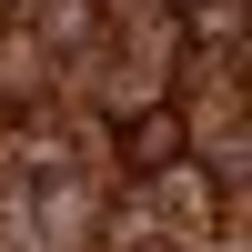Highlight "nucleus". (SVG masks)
Listing matches in <instances>:
<instances>
[{"instance_id": "nucleus-2", "label": "nucleus", "mask_w": 252, "mask_h": 252, "mask_svg": "<svg viewBox=\"0 0 252 252\" xmlns=\"http://www.w3.org/2000/svg\"><path fill=\"white\" fill-rule=\"evenodd\" d=\"M172 10H182V0H172Z\"/></svg>"}, {"instance_id": "nucleus-1", "label": "nucleus", "mask_w": 252, "mask_h": 252, "mask_svg": "<svg viewBox=\"0 0 252 252\" xmlns=\"http://www.w3.org/2000/svg\"><path fill=\"white\" fill-rule=\"evenodd\" d=\"M182 152H192V121H182L172 91H152V101H131V111H121V172H131V182L172 172Z\"/></svg>"}]
</instances>
